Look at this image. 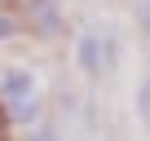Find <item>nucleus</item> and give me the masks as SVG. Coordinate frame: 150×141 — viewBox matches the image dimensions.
Here are the masks:
<instances>
[{"label":"nucleus","mask_w":150,"mask_h":141,"mask_svg":"<svg viewBox=\"0 0 150 141\" xmlns=\"http://www.w3.org/2000/svg\"><path fill=\"white\" fill-rule=\"evenodd\" d=\"M0 102H5L13 123H35L40 119V93H35V75L27 66H5L0 70Z\"/></svg>","instance_id":"obj_1"},{"label":"nucleus","mask_w":150,"mask_h":141,"mask_svg":"<svg viewBox=\"0 0 150 141\" xmlns=\"http://www.w3.org/2000/svg\"><path fill=\"white\" fill-rule=\"evenodd\" d=\"M75 57H80V70L84 75H106V35L102 31H84L80 44H75Z\"/></svg>","instance_id":"obj_2"},{"label":"nucleus","mask_w":150,"mask_h":141,"mask_svg":"<svg viewBox=\"0 0 150 141\" xmlns=\"http://www.w3.org/2000/svg\"><path fill=\"white\" fill-rule=\"evenodd\" d=\"M27 22H31V31H40V35H57V27H62L57 0H27Z\"/></svg>","instance_id":"obj_3"},{"label":"nucleus","mask_w":150,"mask_h":141,"mask_svg":"<svg viewBox=\"0 0 150 141\" xmlns=\"http://www.w3.org/2000/svg\"><path fill=\"white\" fill-rule=\"evenodd\" d=\"M137 119L150 128V70H146V80L137 84Z\"/></svg>","instance_id":"obj_4"},{"label":"nucleus","mask_w":150,"mask_h":141,"mask_svg":"<svg viewBox=\"0 0 150 141\" xmlns=\"http://www.w3.org/2000/svg\"><path fill=\"white\" fill-rule=\"evenodd\" d=\"M137 27H141V35L150 40V0H141V5H137Z\"/></svg>","instance_id":"obj_5"},{"label":"nucleus","mask_w":150,"mask_h":141,"mask_svg":"<svg viewBox=\"0 0 150 141\" xmlns=\"http://www.w3.org/2000/svg\"><path fill=\"white\" fill-rule=\"evenodd\" d=\"M9 35H18V18L0 13V40H9Z\"/></svg>","instance_id":"obj_6"},{"label":"nucleus","mask_w":150,"mask_h":141,"mask_svg":"<svg viewBox=\"0 0 150 141\" xmlns=\"http://www.w3.org/2000/svg\"><path fill=\"white\" fill-rule=\"evenodd\" d=\"M9 132H13V119H9L5 102H0V141H9Z\"/></svg>","instance_id":"obj_7"},{"label":"nucleus","mask_w":150,"mask_h":141,"mask_svg":"<svg viewBox=\"0 0 150 141\" xmlns=\"http://www.w3.org/2000/svg\"><path fill=\"white\" fill-rule=\"evenodd\" d=\"M27 141H57V132H53V128H49V123H44V128H35V132H31V137H27Z\"/></svg>","instance_id":"obj_8"}]
</instances>
